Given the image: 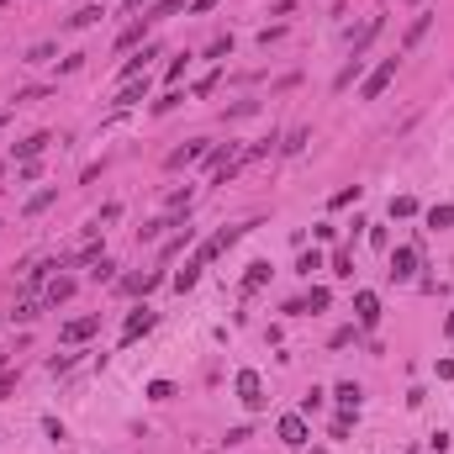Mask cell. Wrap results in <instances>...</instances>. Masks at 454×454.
<instances>
[{
  "label": "cell",
  "instance_id": "obj_1",
  "mask_svg": "<svg viewBox=\"0 0 454 454\" xmlns=\"http://www.w3.org/2000/svg\"><path fill=\"white\" fill-rule=\"evenodd\" d=\"M396 64H402V59H396V53H391V59H380L375 69L365 74V85H359V101H380V96H385V85H391V79H396Z\"/></svg>",
  "mask_w": 454,
  "mask_h": 454
},
{
  "label": "cell",
  "instance_id": "obj_2",
  "mask_svg": "<svg viewBox=\"0 0 454 454\" xmlns=\"http://www.w3.org/2000/svg\"><path fill=\"white\" fill-rule=\"evenodd\" d=\"M233 391H238V402H243L248 412L264 407V380H259V370H238V375H233Z\"/></svg>",
  "mask_w": 454,
  "mask_h": 454
},
{
  "label": "cell",
  "instance_id": "obj_3",
  "mask_svg": "<svg viewBox=\"0 0 454 454\" xmlns=\"http://www.w3.org/2000/svg\"><path fill=\"white\" fill-rule=\"evenodd\" d=\"M101 333V312H90V317H69V323L59 328V338L64 343H85V338H96Z\"/></svg>",
  "mask_w": 454,
  "mask_h": 454
},
{
  "label": "cell",
  "instance_id": "obj_4",
  "mask_svg": "<svg viewBox=\"0 0 454 454\" xmlns=\"http://www.w3.org/2000/svg\"><path fill=\"white\" fill-rule=\"evenodd\" d=\"M275 433H280V444H286V449H301L306 444V412H286V418L275 423Z\"/></svg>",
  "mask_w": 454,
  "mask_h": 454
},
{
  "label": "cell",
  "instance_id": "obj_5",
  "mask_svg": "<svg viewBox=\"0 0 454 454\" xmlns=\"http://www.w3.org/2000/svg\"><path fill=\"white\" fill-rule=\"evenodd\" d=\"M385 275H391L396 286H407V280L418 275V248H412V243H402V248H391V270H385Z\"/></svg>",
  "mask_w": 454,
  "mask_h": 454
},
{
  "label": "cell",
  "instance_id": "obj_6",
  "mask_svg": "<svg viewBox=\"0 0 454 454\" xmlns=\"http://www.w3.org/2000/svg\"><path fill=\"white\" fill-rule=\"evenodd\" d=\"M354 317H359V328H375L380 323V296H375V291H354Z\"/></svg>",
  "mask_w": 454,
  "mask_h": 454
},
{
  "label": "cell",
  "instance_id": "obj_7",
  "mask_svg": "<svg viewBox=\"0 0 454 454\" xmlns=\"http://www.w3.org/2000/svg\"><path fill=\"white\" fill-rule=\"evenodd\" d=\"M153 286H164V270H148V275H127V280H122V296H148Z\"/></svg>",
  "mask_w": 454,
  "mask_h": 454
},
{
  "label": "cell",
  "instance_id": "obj_8",
  "mask_svg": "<svg viewBox=\"0 0 454 454\" xmlns=\"http://www.w3.org/2000/svg\"><path fill=\"white\" fill-rule=\"evenodd\" d=\"M148 59H158V43H143V53H132V59L122 64V79H143L148 74Z\"/></svg>",
  "mask_w": 454,
  "mask_h": 454
},
{
  "label": "cell",
  "instance_id": "obj_9",
  "mask_svg": "<svg viewBox=\"0 0 454 454\" xmlns=\"http://www.w3.org/2000/svg\"><path fill=\"white\" fill-rule=\"evenodd\" d=\"M428 26H433V11H418V16H412V26H407V37H402V53L418 48L423 37H428Z\"/></svg>",
  "mask_w": 454,
  "mask_h": 454
},
{
  "label": "cell",
  "instance_id": "obj_10",
  "mask_svg": "<svg viewBox=\"0 0 454 454\" xmlns=\"http://www.w3.org/2000/svg\"><path fill=\"white\" fill-rule=\"evenodd\" d=\"M48 143H53L48 132H32V138H26V143H16V164H32V158H37V153L48 148Z\"/></svg>",
  "mask_w": 454,
  "mask_h": 454
},
{
  "label": "cell",
  "instance_id": "obj_11",
  "mask_svg": "<svg viewBox=\"0 0 454 454\" xmlns=\"http://www.w3.org/2000/svg\"><path fill=\"white\" fill-rule=\"evenodd\" d=\"M153 328V312H148V306H138V312H132L127 317V328H122V338L132 343V338H143V333H148Z\"/></svg>",
  "mask_w": 454,
  "mask_h": 454
},
{
  "label": "cell",
  "instance_id": "obj_12",
  "mask_svg": "<svg viewBox=\"0 0 454 454\" xmlns=\"http://www.w3.org/2000/svg\"><path fill=\"white\" fill-rule=\"evenodd\" d=\"M196 158H206V143H185V148H175L164 164H169V169H185V164H196Z\"/></svg>",
  "mask_w": 454,
  "mask_h": 454
},
{
  "label": "cell",
  "instance_id": "obj_13",
  "mask_svg": "<svg viewBox=\"0 0 454 454\" xmlns=\"http://www.w3.org/2000/svg\"><path fill=\"white\" fill-rule=\"evenodd\" d=\"M143 96H148V74H143V79H127V85H122V96H116V106L127 111V106H138Z\"/></svg>",
  "mask_w": 454,
  "mask_h": 454
},
{
  "label": "cell",
  "instance_id": "obj_14",
  "mask_svg": "<svg viewBox=\"0 0 454 454\" xmlns=\"http://www.w3.org/2000/svg\"><path fill=\"white\" fill-rule=\"evenodd\" d=\"M328 301H333V291H328V286H312V291L301 296V312L317 317V312H328Z\"/></svg>",
  "mask_w": 454,
  "mask_h": 454
},
{
  "label": "cell",
  "instance_id": "obj_15",
  "mask_svg": "<svg viewBox=\"0 0 454 454\" xmlns=\"http://www.w3.org/2000/svg\"><path fill=\"white\" fill-rule=\"evenodd\" d=\"M333 396H338V412H359V385L354 380H338V385H333Z\"/></svg>",
  "mask_w": 454,
  "mask_h": 454
},
{
  "label": "cell",
  "instance_id": "obj_16",
  "mask_svg": "<svg viewBox=\"0 0 454 454\" xmlns=\"http://www.w3.org/2000/svg\"><path fill=\"white\" fill-rule=\"evenodd\" d=\"M191 243H196V227L185 222L180 233H175V238H169V243H164V259H175V253H185V248H191Z\"/></svg>",
  "mask_w": 454,
  "mask_h": 454
},
{
  "label": "cell",
  "instance_id": "obj_17",
  "mask_svg": "<svg viewBox=\"0 0 454 454\" xmlns=\"http://www.w3.org/2000/svg\"><path fill=\"white\" fill-rule=\"evenodd\" d=\"M264 280H270V259H253V264H248V275H243V291L253 296V291H259Z\"/></svg>",
  "mask_w": 454,
  "mask_h": 454
},
{
  "label": "cell",
  "instance_id": "obj_18",
  "mask_svg": "<svg viewBox=\"0 0 454 454\" xmlns=\"http://www.w3.org/2000/svg\"><path fill=\"white\" fill-rule=\"evenodd\" d=\"M69 296H74V280H69V275H53V280H48V301L59 306V301H69Z\"/></svg>",
  "mask_w": 454,
  "mask_h": 454
},
{
  "label": "cell",
  "instance_id": "obj_19",
  "mask_svg": "<svg viewBox=\"0 0 454 454\" xmlns=\"http://www.w3.org/2000/svg\"><path fill=\"white\" fill-rule=\"evenodd\" d=\"M196 280H201V264H196V259H191V264H185V270H180V275H169V286H175V291H180V296H185V291H191V286H196Z\"/></svg>",
  "mask_w": 454,
  "mask_h": 454
},
{
  "label": "cell",
  "instance_id": "obj_20",
  "mask_svg": "<svg viewBox=\"0 0 454 454\" xmlns=\"http://www.w3.org/2000/svg\"><path fill=\"white\" fill-rule=\"evenodd\" d=\"M428 227H433V233L454 227V206H449V201H444V206H428Z\"/></svg>",
  "mask_w": 454,
  "mask_h": 454
},
{
  "label": "cell",
  "instance_id": "obj_21",
  "mask_svg": "<svg viewBox=\"0 0 454 454\" xmlns=\"http://www.w3.org/2000/svg\"><path fill=\"white\" fill-rule=\"evenodd\" d=\"M53 201H59V191H53V185H48V191H37L32 201H26V217H37V211H48Z\"/></svg>",
  "mask_w": 454,
  "mask_h": 454
},
{
  "label": "cell",
  "instance_id": "obj_22",
  "mask_svg": "<svg viewBox=\"0 0 454 454\" xmlns=\"http://www.w3.org/2000/svg\"><path fill=\"white\" fill-rule=\"evenodd\" d=\"M143 32H148V16H143L138 26H127V32L116 37V48H138V43H143Z\"/></svg>",
  "mask_w": 454,
  "mask_h": 454
},
{
  "label": "cell",
  "instance_id": "obj_23",
  "mask_svg": "<svg viewBox=\"0 0 454 454\" xmlns=\"http://www.w3.org/2000/svg\"><path fill=\"white\" fill-rule=\"evenodd\" d=\"M296 270H301L306 280H312L317 270H323V253H317V248H306V253H301V259H296Z\"/></svg>",
  "mask_w": 454,
  "mask_h": 454
},
{
  "label": "cell",
  "instance_id": "obj_24",
  "mask_svg": "<svg viewBox=\"0 0 454 454\" xmlns=\"http://www.w3.org/2000/svg\"><path fill=\"white\" fill-rule=\"evenodd\" d=\"M359 69H365V59H349V64H343V74L333 79V85H338V90H349L354 79H359Z\"/></svg>",
  "mask_w": 454,
  "mask_h": 454
},
{
  "label": "cell",
  "instance_id": "obj_25",
  "mask_svg": "<svg viewBox=\"0 0 454 454\" xmlns=\"http://www.w3.org/2000/svg\"><path fill=\"white\" fill-rule=\"evenodd\" d=\"M354 201H359V185H343V191H333V201H328V206H333V211H343V206H354Z\"/></svg>",
  "mask_w": 454,
  "mask_h": 454
},
{
  "label": "cell",
  "instance_id": "obj_26",
  "mask_svg": "<svg viewBox=\"0 0 454 454\" xmlns=\"http://www.w3.org/2000/svg\"><path fill=\"white\" fill-rule=\"evenodd\" d=\"M96 21H101V6H85V11H74V16H69L74 32H79V26H96Z\"/></svg>",
  "mask_w": 454,
  "mask_h": 454
},
{
  "label": "cell",
  "instance_id": "obj_27",
  "mask_svg": "<svg viewBox=\"0 0 454 454\" xmlns=\"http://www.w3.org/2000/svg\"><path fill=\"white\" fill-rule=\"evenodd\" d=\"M180 6H191V0H158V6L148 11V21H164V16H175Z\"/></svg>",
  "mask_w": 454,
  "mask_h": 454
},
{
  "label": "cell",
  "instance_id": "obj_28",
  "mask_svg": "<svg viewBox=\"0 0 454 454\" xmlns=\"http://www.w3.org/2000/svg\"><path fill=\"white\" fill-rule=\"evenodd\" d=\"M333 275H338V280H349V275H354V259H349V253H343V248L333 253Z\"/></svg>",
  "mask_w": 454,
  "mask_h": 454
},
{
  "label": "cell",
  "instance_id": "obj_29",
  "mask_svg": "<svg viewBox=\"0 0 454 454\" xmlns=\"http://www.w3.org/2000/svg\"><path fill=\"white\" fill-rule=\"evenodd\" d=\"M412 211H418L412 196H391V217H412Z\"/></svg>",
  "mask_w": 454,
  "mask_h": 454
},
{
  "label": "cell",
  "instance_id": "obj_30",
  "mask_svg": "<svg viewBox=\"0 0 454 454\" xmlns=\"http://www.w3.org/2000/svg\"><path fill=\"white\" fill-rule=\"evenodd\" d=\"M48 370H53V375H69V370H74V354H59V359H48Z\"/></svg>",
  "mask_w": 454,
  "mask_h": 454
},
{
  "label": "cell",
  "instance_id": "obj_31",
  "mask_svg": "<svg viewBox=\"0 0 454 454\" xmlns=\"http://www.w3.org/2000/svg\"><path fill=\"white\" fill-rule=\"evenodd\" d=\"M148 396H153V402H169V396H175V385H169V380H153Z\"/></svg>",
  "mask_w": 454,
  "mask_h": 454
},
{
  "label": "cell",
  "instance_id": "obj_32",
  "mask_svg": "<svg viewBox=\"0 0 454 454\" xmlns=\"http://www.w3.org/2000/svg\"><path fill=\"white\" fill-rule=\"evenodd\" d=\"M317 407H323V391H317V385H312V391H306V396H301V412H306V418H312V412H317Z\"/></svg>",
  "mask_w": 454,
  "mask_h": 454
},
{
  "label": "cell",
  "instance_id": "obj_33",
  "mask_svg": "<svg viewBox=\"0 0 454 454\" xmlns=\"http://www.w3.org/2000/svg\"><path fill=\"white\" fill-rule=\"evenodd\" d=\"M169 211H191V185H185V191H175V196H169Z\"/></svg>",
  "mask_w": 454,
  "mask_h": 454
},
{
  "label": "cell",
  "instance_id": "obj_34",
  "mask_svg": "<svg viewBox=\"0 0 454 454\" xmlns=\"http://www.w3.org/2000/svg\"><path fill=\"white\" fill-rule=\"evenodd\" d=\"M227 53H233V37H217V43L206 48V59H227Z\"/></svg>",
  "mask_w": 454,
  "mask_h": 454
},
{
  "label": "cell",
  "instance_id": "obj_35",
  "mask_svg": "<svg viewBox=\"0 0 454 454\" xmlns=\"http://www.w3.org/2000/svg\"><path fill=\"white\" fill-rule=\"evenodd\" d=\"M301 143H306V127H296L286 143H280V148H286V153H301Z\"/></svg>",
  "mask_w": 454,
  "mask_h": 454
},
{
  "label": "cell",
  "instance_id": "obj_36",
  "mask_svg": "<svg viewBox=\"0 0 454 454\" xmlns=\"http://www.w3.org/2000/svg\"><path fill=\"white\" fill-rule=\"evenodd\" d=\"M48 59H53V43H37L32 53H26V64H48Z\"/></svg>",
  "mask_w": 454,
  "mask_h": 454
},
{
  "label": "cell",
  "instance_id": "obj_37",
  "mask_svg": "<svg viewBox=\"0 0 454 454\" xmlns=\"http://www.w3.org/2000/svg\"><path fill=\"white\" fill-rule=\"evenodd\" d=\"M111 270H116V264H111V259L101 253V259H96V270H90V275H96V280H111Z\"/></svg>",
  "mask_w": 454,
  "mask_h": 454
},
{
  "label": "cell",
  "instance_id": "obj_38",
  "mask_svg": "<svg viewBox=\"0 0 454 454\" xmlns=\"http://www.w3.org/2000/svg\"><path fill=\"white\" fill-rule=\"evenodd\" d=\"M428 454H449V433H433L428 438Z\"/></svg>",
  "mask_w": 454,
  "mask_h": 454
},
{
  "label": "cell",
  "instance_id": "obj_39",
  "mask_svg": "<svg viewBox=\"0 0 454 454\" xmlns=\"http://www.w3.org/2000/svg\"><path fill=\"white\" fill-rule=\"evenodd\" d=\"M11 391H16V380H11V375H0V402H6Z\"/></svg>",
  "mask_w": 454,
  "mask_h": 454
},
{
  "label": "cell",
  "instance_id": "obj_40",
  "mask_svg": "<svg viewBox=\"0 0 454 454\" xmlns=\"http://www.w3.org/2000/svg\"><path fill=\"white\" fill-rule=\"evenodd\" d=\"M211 6H217V0H191V11H196V16H201V11H211Z\"/></svg>",
  "mask_w": 454,
  "mask_h": 454
},
{
  "label": "cell",
  "instance_id": "obj_41",
  "mask_svg": "<svg viewBox=\"0 0 454 454\" xmlns=\"http://www.w3.org/2000/svg\"><path fill=\"white\" fill-rule=\"evenodd\" d=\"M444 333H449V338H454V312H449V323H444Z\"/></svg>",
  "mask_w": 454,
  "mask_h": 454
},
{
  "label": "cell",
  "instance_id": "obj_42",
  "mask_svg": "<svg viewBox=\"0 0 454 454\" xmlns=\"http://www.w3.org/2000/svg\"><path fill=\"white\" fill-rule=\"evenodd\" d=\"M407 454H418V449H407Z\"/></svg>",
  "mask_w": 454,
  "mask_h": 454
}]
</instances>
